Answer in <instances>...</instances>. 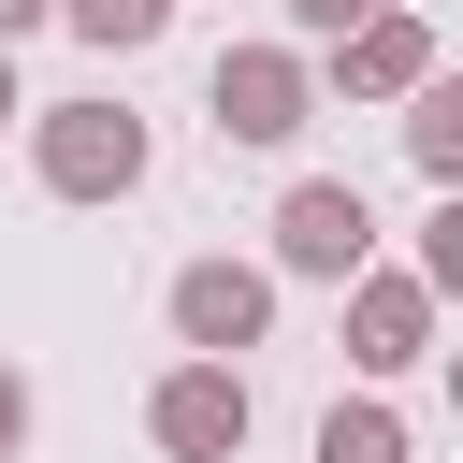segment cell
I'll return each instance as SVG.
<instances>
[{
    "mask_svg": "<svg viewBox=\"0 0 463 463\" xmlns=\"http://www.w3.org/2000/svg\"><path fill=\"white\" fill-rule=\"evenodd\" d=\"M58 29H72V43H101V58H145V43L174 29V0H58Z\"/></svg>",
    "mask_w": 463,
    "mask_h": 463,
    "instance_id": "30bf717a",
    "label": "cell"
},
{
    "mask_svg": "<svg viewBox=\"0 0 463 463\" xmlns=\"http://www.w3.org/2000/svg\"><path fill=\"white\" fill-rule=\"evenodd\" d=\"M29 29H58V0H0V43H29Z\"/></svg>",
    "mask_w": 463,
    "mask_h": 463,
    "instance_id": "4fadbf2b",
    "label": "cell"
},
{
    "mask_svg": "<svg viewBox=\"0 0 463 463\" xmlns=\"http://www.w3.org/2000/svg\"><path fill=\"white\" fill-rule=\"evenodd\" d=\"M362 260H376V203H362L347 174H289V188H275V275L347 289Z\"/></svg>",
    "mask_w": 463,
    "mask_h": 463,
    "instance_id": "277c9868",
    "label": "cell"
},
{
    "mask_svg": "<svg viewBox=\"0 0 463 463\" xmlns=\"http://www.w3.org/2000/svg\"><path fill=\"white\" fill-rule=\"evenodd\" d=\"M14 449H29V376L0 362V463H14Z\"/></svg>",
    "mask_w": 463,
    "mask_h": 463,
    "instance_id": "7c38bea8",
    "label": "cell"
},
{
    "mask_svg": "<svg viewBox=\"0 0 463 463\" xmlns=\"http://www.w3.org/2000/svg\"><path fill=\"white\" fill-rule=\"evenodd\" d=\"M203 116H217V145H304L318 130V58L304 43H217V72H203Z\"/></svg>",
    "mask_w": 463,
    "mask_h": 463,
    "instance_id": "7a4b0ae2",
    "label": "cell"
},
{
    "mask_svg": "<svg viewBox=\"0 0 463 463\" xmlns=\"http://www.w3.org/2000/svg\"><path fill=\"white\" fill-rule=\"evenodd\" d=\"M420 72H434V14H420V0L347 14V29H333V58H318V87H333V101H405Z\"/></svg>",
    "mask_w": 463,
    "mask_h": 463,
    "instance_id": "8992f818",
    "label": "cell"
},
{
    "mask_svg": "<svg viewBox=\"0 0 463 463\" xmlns=\"http://www.w3.org/2000/svg\"><path fill=\"white\" fill-rule=\"evenodd\" d=\"M318 463H420V434L362 391V405H333V420H318Z\"/></svg>",
    "mask_w": 463,
    "mask_h": 463,
    "instance_id": "9c48e42d",
    "label": "cell"
},
{
    "mask_svg": "<svg viewBox=\"0 0 463 463\" xmlns=\"http://www.w3.org/2000/svg\"><path fill=\"white\" fill-rule=\"evenodd\" d=\"M405 159H420L434 188H463V87H449V58L405 87Z\"/></svg>",
    "mask_w": 463,
    "mask_h": 463,
    "instance_id": "ba28073f",
    "label": "cell"
},
{
    "mask_svg": "<svg viewBox=\"0 0 463 463\" xmlns=\"http://www.w3.org/2000/svg\"><path fill=\"white\" fill-rule=\"evenodd\" d=\"M145 434H159V463H246V434H260V391H246V362H174L159 391H145Z\"/></svg>",
    "mask_w": 463,
    "mask_h": 463,
    "instance_id": "3957f363",
    "label": "cell"
},
{
    "mask_svg": "<svg viewBox=\"0 0 463 463\" xmlns=\"http://www.w3.org/2000/svg\"><path fill=\"white\" fill-rule=\"evenodd\" d=\"M434 362V289L405 260H362L347 275V376H420Z\"/></svg>",
    "mask_w": 463,
    "mask_h": 463,
    "instance_id": "52a82bcc",
    "label": "cell"
},
{
    "mask_svg": "<svg viewBox=\"0 0 463 463\" xmlns=\"http://www.w3.org/2000/svg\"><path fill=\"white\" fill-rule=\"evenodd\" d=\"M159 318H174V347H203V362H246V347L275 333V260H174Z\"/></svg>",
    "mask_w": 463,
    "mask_h": 463,
    "instance_id": "5b68a950",
    "label": "cell"
},
{
    "mask_svg": "<svg viewBox=\"0 0 463 463\" xmlns=\"http://www.w3.org/2000/svg\"><path fill=\"white\" fill-rule=\"evenodd\" d=\"M347 14H376V0H289V29H304V43H333Z\"/></svg>",
    "mask_w": 463,
    "mask_h": 463,
    "instance_id": "8fae6325",
    "label": "cell"
},
{
    "mask_svg": "<svg viewBox=\"0 0 463 463\" xmlns=\"http://www.w3.org/2000/svg\"><path fill=\"white\" fill-rule=\"evenodd\" d=\"M14 116H29V87H14V43H0V130H14Z\"/></svg>",
    "mask_w": 463,
    "mask_h": 463,
    "instance_id": "5bb4252c",
    "label": "cell"
},
{
    "mask_svg": "<svg viewBox=\"0 0 463 463\" xmlns=\"http://www.w3.org/2000/svg\"><path fill=\"white\" fill-rule=\"evenodd\" d=\"M145 116L130 101H29V174H43V203H130L145 188Z\"/></svg>",
    "mask_w": 463,
    "mask_h": 463,
    "instance_id": "6da1fadb",
    "label": "cell"
}]
</instances>
